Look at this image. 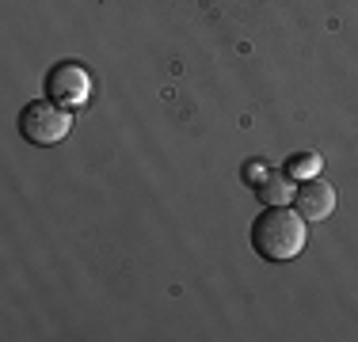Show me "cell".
Segmentation results:
<instances>
[{
	"mask_svg": "<svg viewBox=\"0 0 358 342\" xmlns=\"http://www.w3.org/2000/svg\"><path fill=\"white\" fill-rule=\"evenodd\" d=\"M252 247L267 262H289L305 247V217L286 205H267L252 225Z\"/></svg>",
	"mask_w": 358,
	"mask_h": 342,
	"instance_id": "obj_1",
	"label": "cell"
},
{
	"mask_svg": "<svg viewBox=\"0 0 358 342\" xmlns=\"http://www.w3.org/2000/svg\"><path fill=\"white\" fill-rule=\"evenodd\" d=\"M69 130H73L69 107H62V103H54V99H35V103H27V107L20 110V133H23V141L38 144V149L57 144Z\"/></svg>",
	"mask_w": 358,
	"mask_h": 342,
	"instance_id": "obj_2",
	"label": "cell"
},
{
	"mask_svg": "<svg viewBox=\"0 0 358 342\" xmlns=\"http://www.w3.org/2000/svg\"><path fill=\"white\" fill-rule=\"evenodd\" d=\"M42 91L62 107H84L92 99V73L80 61H57L42 80Z\"/></svg>",
	"mask_w": 358,
	"mask_h": 342,
	"instance_id": "obj_3",
	"label": "cell"
},
{
	"mask_svg": "<svg viewBox=\"0 0 358 342\" xmlns=\"http://www.w3.org/2000/svg\"><path fill=\"white\" fill-rule=\"evenodd\" d=\"M294 202H297V213H301L305 221H324L336 209V186L324 183V179H305V183L297 186Z\"/></svg>",
	"mask_w": 358,
	"mask_h": 342,
	"instance_id": "obj_4",
	"label": "cell"
},
{
	"mask_svg": "<svg viewBox=\"0 0 358 342\" xmlns=\"http://www.w3.org/2000/svg\"><path fill=\"white\" fill-rule=\"evenodd\" d=\"M294 194H297V186L289 183V175H282V171H267V179L259 183L263 205H286Z\"/></svg>",
	"mask_w": 358,
	"mask_h": 342,
	"instance_id": "obj_5",
	"label": "cell"
},
{
	"mask_svg": "<svg viewBox=\"0 0 358 342\" xmlns=\"http://www.w3.org/2000/svg\"><path fill=\"white\" fill-rule=\"evenodd\" d=\"M320 168V160L317 156H301V160H289V175H297V179H301V175H313V171H317Z\"/></svg>",
	"mask_w": 358,
	"mask_h": 342,
	"instance_id": "obj_6",
	"label": "cell"
}]
</instances>
